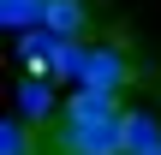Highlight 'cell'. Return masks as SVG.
Instances as JSON below:
<instances>
[{"instance_id": "obj_6", "label": "cell", "mask_w": 161, "mask_h": 155, "mask_svg": "<svg viewBox=\"0 0 161 155\" xmlns=\"http://www.w3.org/2000/svg\"><path fill=\"white\" fill-rule=\"evenodd\" d=\"M0 155H42L36 125H30V119H18V113H6V125H0Z\"/></svg>"}, {"instance_id": "obj_9", "label": "cell", "mask_w": 161, "mask_h": 155, "mask_svg": "<svg viewBox=\"0 0 161 155\" xmlns=\"http://www.w3.org/2000/svg\"><path fill=\"white\" fill-rule=\"evenodd\" d=\"M143 155H161V143H155V149H143Z\"/></svg>"}, {"instance_id": "obj_5", "label": "cell", "mask_w": 161, "mask_h": 155, "mask_svg": "<svg viewBox=\"0 0 161 155\" xmlns=\"http://www.w3.org/2000/svg\"><path fill=\"white\" fill-rule=\"evenodd\" d=\"M42 24H48L54 36H72V42H84V30H90V6H84V0H48Z\"/></svg>"}, {"instance_id": "obj_2", "label": "cell", "mask_w": 161, "mask_h": 155, "mask_svg": "<svg viewBox=\"0 0 161 155\" xmlns=\"http://www.w3.org/2000/svg\"><path fill=\"white\" fill-rule=\"evenodd\" d=\"M72 84L125 90V84H131V60H125L119 48H102V42H78V54H72Z\"/></svg>"}, {"instance_id": "obj_1", "label": "cell", "mask_w": 161, "mask_h": 155, "mask_svg": "<svg viewBox=\"0 0 161 155\" xmlns=\"http://www.w3.org/2000/svg\"><path fill=\"white\" fill-rule=\"evenodd\" d=\"M48 155H125V113L119 119H96V125H60L54 119Z\"/></svg>"}, {"instance_id": "obj_7", "label": "cell", "mask_w": 161, "mask_h": 155, "mask_svg": "<svg viewBox=\"0 0 161 155\" xmlns=\"http://www.w3.org/2000/svg\"><path fill=\"white\" fill-rule=\"evenodd\" d=\"M155 143H161V125L149 113H131L125 108V155H143V149H155Z\"/></svg>"}, {"instance_id": "obj_3", "label": "cell", "mask_w": 161, "mask_h": 155, "mask_svg": "<svg viewBox=\"0 0 161 155\" xmlns=\"http://www.w3.org/2000/svg\"><path fill=\"white\" fill-rule=\"evenodd\" d=\"M125 90H96V84H78L66 102H60V125H96V119H119Z\"/></svg>"}, {"instance_id": "obj_8", "label": "cell", "mask_w": 161, "mask_h": 155, "mask_svg": "<svg viewBox=\"0 0 161 155\" xmlns=\"http://www.w3.org/2000/svg\"><path fill=\"white\" fill-rule=\"evenodd\" d=\"M42 12H48V0H0L6 30H36V24H42Z\"/></svg>"}, {"instance_id": "obj_4", "label": "cell", "mask_w": 161, "mask_h": 155, "mask_svg": "<svg viewBox=\"0 0 161 155\" xmlns=\"http://www.w3.org/2000/svg\"><path fill=\"white\" fill-rule=\"evenodd\" d=\"M18 119H30V125H42V119H60L54 78H42V72H24V84H18Z\"/></svg>"}]
</instances>
